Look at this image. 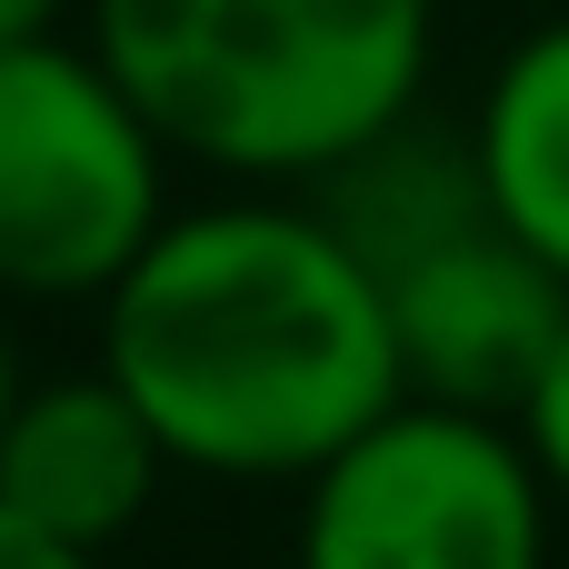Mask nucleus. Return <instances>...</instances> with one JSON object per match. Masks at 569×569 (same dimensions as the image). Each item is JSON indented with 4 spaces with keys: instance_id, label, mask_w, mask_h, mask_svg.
<instances>
[{
    "instance_id": "7ed1b4c3",
    "label": "nucleus",
    "mask_w": 569,
    "mask_h": 569,
    "mask_svg": "<svg viewBox=\"0 0 569 569\" xmlns=\"http://www.w3.org/2000/svg\"><path fill=\"white\" fill-rule=\"evenodd\" d=\"M170 170L90 40L0 50V300H110L170 230Z\"/></svg>"
},
{
    "instance_id": "6e6552de",
    "label": "nucleus",
    "mask_w": 569,
    "mask_h": 569,
    "mask_svg": "<svg viewBox=\"0 0 569 569\" xmlns=\"http://www.w3.org/2000/svg\"><path fill=\"white\" fill-rule=\"evenodd\" d=\"M470 140H480L500 230L569 280V20H540L530 40H510V60L490 70L470 110Z\"/></svg>"
},
{
    "instance_id": "0eeeda50",
    "label": "nucleus",
    "mask_w": 569,
    "mask_h": 569,
    "mask_svg": "<svg viewBox=\"0 0 569 569\" xmlns=\"http://www.w3.org/2000/svg\"><path fill=\"white\" fill-rule=\"evenodd\" d=\"M300 200L330 220V240H340L380 290H390L400 270L440 260L450 240H470V230L500 220V210H490L480 140H470V130H440L430 110H410V120H390L380 140H360V150H350L340 170H320Z\"/></svg>"
},
{
    "instance_id": "423d86ee",
    "label": "nucleus",
    "mask_w": 569,
    "mask_h": 569,
    "mask_svg": "<svg viewBox=\"0 0 569 569\" xmlns=\"http://www.w3.org/2000/svg\"><path fill=\"white\" fill-rule=\"evenodd\" d=\"M170 470L180 460L160 450V430L140 420V400L110 370L30 380L0 420V510L80 560H110L150 520Z\"/></svg>"
},
{
    "instance_id": "9d476101",
    "label": "nucleus",
    "mask_w": 569,
    "mask_h": 569,
    "mask_svg": "<svg viewBox=\"0 0 569 569\" xmlns=\"http://www.w3.org/2000/svg\"><path fill=\"white\" fill-rule=\"evenodd\" d=\"M0 569H100V560L60 550V540H40L30 520H10V510H0Z\"/></svg>"
},
{
    "instance_id": "f03ea898",
    "label": "nucleus",
    "mask_w": 569,
    "mask_h": 569,
    "mask_svg": "<svg viewBox=\"0 0 569 569\" xmlns=\"http://www.w3.org/2000/svg\"><path fill=\"white\" fill-rule=\"evenodd\" d=\"M430 0H90V50L170 160L310 190L430 90Z\"/></svg>"
},
{
    "instance_id": "39448f33",
    "label": "nucleus",
    "mask_w": 569,
    "mask_h": 569,
    "mask_svg": "<svg viewBox=\"0 0 569 569\" xmlns=\"http://www.w3.org/2000/svg\"><path fill=\"white\" fill-rule=\"evenodd\" d=\"M380 300H390V340H400V390L430 410H480V420L530 410L569 330V280L540 250H520L500 220L450 240L440 260L400 270Z\"/></svg>"
},
{
    "instance_id": "20e7f679",
    "label": "nucleus",
    "mask_w": 569,
    "mask_h": 569,
    "mask_svg": "<svg viewBox=\"0 0 569 569\" xmlns=\"http://www.w3.org/2000/svg\"><path fill=\"white\" fill-rule=\"evenodd\" d=\"M300 569H560L550 480L510 420L400 400L300 480Z\"/></svg>"
},
{
    "instance_id": "f257e3e1",
    "label": "nucleus",
    "mask_w": 569,
    "mask_h": 569,
    "mask_svg": "<svg viewBox=\"0 0 569 569\" xmlns=\"http://www.w3.org/2000/svg\"><path fill=\"white\" fill-rule=\"evenodd\" d=\"M100 370L140 400L180 470L290 490L410 400L380 280L300 190L170 210L100 300Z\"/></svg>"
},
{
    "instance_id": "f8f14e48",
    "label": "nucleus",
    "mask_w": 569,
    "mask_h": 569,
    "mask_svg": "<svg viewBox=\"0 0 569 569\" xmlns=\"http://www.w3.org/2000/svg\"><path fill=\"white\" fill-rule=\"evenodd\" d=\"M20 390H30V380H20V360H10V300H0V420H10Z\"/></svg>"
},
{
    "instance_id": "9b49d317",
    "label": "nucleus",
    "mask_w": 569,
    "mask_h": 569,
    "mask_svg": "<svg viewBox=\"0 0 569 569\" xmlns=\"http://www.w3.org/2000/svg\"><path fill=\"white\" fill-rule=\"evenodd\" d=\"M60 10H70V0H0V50H20V40H60Z\"/></svg>"
},
{
    "instance_id": "1a4fd4ad",
    "label": "nucleus",
    "mask_w": 569,
    "mask_h": 569,
    "mask_svg": "<svg viewBox=\"0 0 569 569\" xmlns=\"http://www.w3.org/2000/svg\"><path fill=\"white\" fill-rule=\"evenodd\" d=\"M510 430L530 440L550 500H569V330H560V350H550V370H540V390H530V410H520Z\"/></svg>"
},
{
    "instance_id": "ddd939ff",
    "label": "nucleus",
    "mask_w": 569,
    "mask_h": 569,
    "mask_svg": "<svg viewBox=\"0 0 569 569\" xmlns=\"http://www.w3.org/2000/svg\"><path fill=\"white\" fill-rule=\"evenodd\" d=\"M560 569H569V560H560Z\"/></svg>"
}]
</instances>
